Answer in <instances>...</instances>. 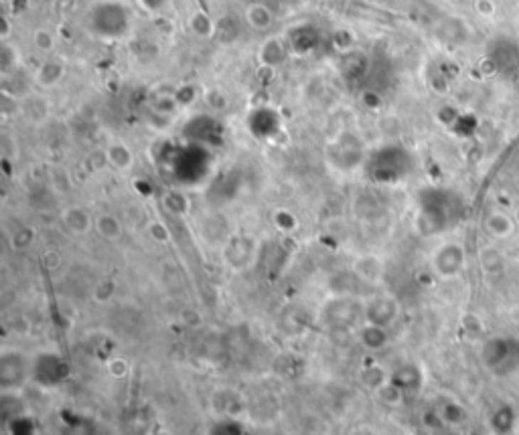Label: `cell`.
Instances as JSON below:
<instances>
[{
	"instance_id": "6da1fadb",
	"label": "cell",
	"mask_w": 519,
	"mask_h": 435,
	"mask_svg": "<svg viewBox=\"0 0 519 435\" xmlns=\"http://www.w3.org/2000/svg\"><path fill=\"white\" fill-rule=\"evenodd\" d=\"M479 358L483 369L497 379H509L519 372L518 334H493L481 344Z\"/></svg>"
},
{
	"instance_id": "7a4b0ae2",
	"label": "cell",
	"mask_w": 519,
	"mask_h": 435,
	"mask_svg": "<svg viewBox=\"0 0 519 435\" xmlns=\"http://www.w3.org/2000/svg\"><path fill=\"white\" fill-rule=\"evenodd\" d=\"M430 269L439 279H454L466 269V249L458 241H444L430 255Z\"/></svg>"
},
{
	"instance_id": "3957f363",
	"label": "cell",
	"mask_w": 519,
	"mask_h": 435,
	"mask_svg": "<svg viewBox=\"0 0 519 435\" xmlns=\"http://www.w3.org/2000/svg\"><path fill=\"white\" fill-rule=\"evenodd\" d=\"M363 314H365V320H367L369 326L386 328V326L396 322L399 314V304L394 296L379 294V296H373L372 300L365 304Z\"/></svg>"
},
{
	"instance_id": "277c9868",
	"label": "cell",
	"mask_w": 519,
	"mask_h": 435,
	"mask_svg": "<svg viewBox=\"0 0 519 435\" xmlns=\"http://www.w3.org/2000/svg\"><path fill=\"white\" fill-rule=\"evenodd\" d=\"M515 425H518V409L507 401L497 403L487 417V427L491 435H513Z\"/></svg>"
},
{
	"instance_id": "5b68a950",
	"label": "cell",
	"mask_w": 519,
	"mask_h": 435,
	"mask_svg": "<svg viewBox=\"0 0 519 435\" xmlns=\"http://www.w3.org/2000/svg\"><path fill=\"white\" fill-rule=\"evenodd\" d=\"M61 225L65 227L67 233H71L75 237H83L90 231H93V217L85 207H81V205H69L61 213Z\"/></svg>"
},
{
	"instance_id": "8992f818",
	"label": "cell",
	"mask_w": 519,
	"mask_h": 435,
	"mask_svg": "<svg viewBox=\"0 0 519 435\" xmlns=\"http://www.w3.org/2000/svg\"><path fill=\"white\" fill-rule=\"evenodd\" d=\"M353 274L361 281L379 284L382 277H384V264L377 255H361L353 262Z\"/></svg>"
},
{
	"instance_id": "52a82bcc",
	"label": "cell",
	"mask_w": 519,
	"mask_h": 435,
	"mask_svg": "<svg viewBox=\"0 0 519 435\" xmlns=\"http://www.w3.org/2000/svg\"><path fill=\"white\" fill-rule=\"evenodd\" d=\"M65 77V65L57 59H47L43 61L35 73V83L43 87V90H51L55 85H59Z\"/></svg>"
},
{
	"instance_id": "ba28073f",
	"label": "cell",
	"mask_w": 519,
	"mask_h": 435,
	"mask_svg": "<svg viewBox=\"0 0 519 435\" xmlns=\"http://www.w3.org/2000/svg\"><path fill=\"white\" fill-rule=\"evenodd\" d=\"M93 231L104 241H118L124 233V227L114 213H98L93 217Z\"/></svg>"
},
{
	"instance_id": "9c48e42d",
	"label": "cell",
	"mask_w": 519,
	"mask_h": 435,
	"mask_svg": "<svg viewBox=\"0 0 519 435\" xmlns=\"http://www.w3.org/2000/svg\"><path fill=\"white\" fill-rule=\"evenodd\" d=\"M243 21H246L253 31L264 33V31H268V28L272 27V23H274V14H272V11L268 9L266 4H262V2H252V4H248L246 11H243Z\"/></svg>"
},
{
	"instance_id": "30bf717a",
	"label": "cell",
	"mask_w": 519,
	"mask_h": 435,
	"mask_svg": "<svg viewBox=\"0 0 519 435\" xmlns=\"http://www.w3.org/2000/svg\"><path fill=\"white\" fill-rule=\"evenodd\" d=\"M106 162L116 168L118 172H128L132 171L134 166V154L132 150L124 142H112V144L106 148Z\"/></svg>"
},
{
	"instance_id": "8fae6325",
	"label": "cell",
	"mask_w": 519,
	"mask_h": 435,
	"mask_svg": "<svg viewBox=\"0 0 519 435\" xmlns=\"http://www.w3.org/2000/svg\"><path fill=\"white\" fill-rule=\"evenodd\" d=\"M485 229H487V233L493 239H507L513 235L515 223H513V219L509 215H505V213L493 211L485 219Z\"/></svg>"
},
{
	"instance_id": "7c38bea8",
	"label": "cell",
	"mask_w": 519,
	"mask_h": 435,
	"mask_svg": "<svg viewBox=\"0 0 519 435\" xmlns=\"http://www.w3.org/2000/svg\"><path fill=\"white\" fill-rule=\"evenodd\" d=\"M258 59L266 67H276L286 59V47L280 39H266L260 47Z\"/></svg>"
},
{
	"instance_id": "4fadbf2b",
	"label": "cell",
	"mask_w": 519,
	"mask_h": 435,
	"mask_svg": "<svg viewBox=\"0 0 519 435\" xmlns=\"http://www.w3.org/2000/svg\"><path fill=\"white\" fill-rule=\"evenodd\" d=\"M23 116L28 122H33V124L45 122L47 116H49V104H47V100L41 97V95H28V97H25V102H23Z\"/></svg>"
},
{
	"instance_id": "5bb4252c",
	"label": "cell",
	"mask_w": 519,
	"mask_h": 435,
	"mask_svg": "<svg viewBox=\"0 0 519 435\" xmlns=\"http://www.w3.org/2000/svg\"><path fill=\"white\" fill-rule=\"evenodd\" d=\"M19 59H21L19 49L14 47L13 43L2 41V47H0V71H2V75L13 73L14 69L19 67Z\"/></svg>"
},
{
	"instance_id": "9a60e30c",
	"label": "cell",
	"mask_w": 519,
	"mask_h": 435,
	"mask_svg": "<svg viewBox=\"0 0 519 435\" xmlns=\"http://www.w3.org/2000/svg\"><path fill=\"white\" fill-rule=\"evenodd\" d=\"M439 417L440 421L449 423V425H461V423L466 421V409L461 403L449 401L440 407Z\"/></svg>"
},
{
	"instance_id": "2e32d148",
	"label": "cell",
	"mask_w": 519,
	"mask_h": 435,
	"mask_svg": "<svg viewBox=\"0 0 519 435\" xmlns=\"http://www.w3.org/2000/svg\"><path fill=\"white\" fill-rule=\"evenodd\" d=\"M189 27L197 37H203V39L214 35V21L209 18V14H205L203 11H197V13L189 16Z\"/></svg>"
},
{
	"instance_id": "e0dca14e",
	"label": "cell",
	"mask_w": 519,
	"mask_h": 435,
	"mask_svg": "<svg viewBox=\"0 0 519 435\" xmlns=\"http://www.w3.org/2000/svg\"><path fill=\"white\" fill-rule=\"evenodd\" d=\"M33 47L39 51V53H51L55 49V35L49 31V28H37L33 33Z\"/></svg>"
},
{
	"instance_id": "ac0fdd59",
	"label": "cell",
	"mask_w": 519,
	"mask_h": 435,
	"mask_svg": "<svg viewBox=\"0 0 519 435\" xmlns=\"http://www.w3.org/2000/svg\"><path fill=\"white\" fill-rule=\"evenodd\" d=\"M114 284L112 281H102V284H98L95 286V290H93V298H95V302L98 304H106L112 300V296H114Z\"/></svg>"
},
{
	"instance_id": "d6986e66",
	"label": "cell",
	"mask_w": 519,
	"mask_h": 435,
	"mask_svg": "<svg viewBox=\"0 0 519 435\" xmlns=\"http://www.w3.org/2000/svg\"><path fill=\"white\" fill-rule=\"evenodd\" d=\"M150 235L157 239V241H169V231L162 223H152L150 225Z\"/></svg>"
},
{
	"instance_id": "ffe728a7",
	"label": "cell",
	"mask_w": 519,
	"mask_h": 435,
	"mask_svg": "<svg viewBox=\"0 0 519 435\" xmlns=\"http://www.w3.org/2000/svg\"><path fill=\"white\" fill-rule=\"evenodd\" d=\"M154 435H173V434H171V431H157Z\"/></svg>"
}]
</instances>
